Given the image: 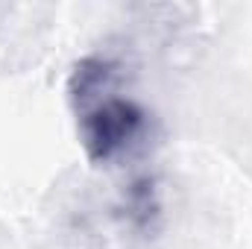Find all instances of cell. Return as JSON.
<instances>
[{"mask_svg":"<svg viewBox=\"0 0 252 249\" xmlns=\"http://www.w3.org/2000/svg\"><path fill=\"white\" fill-rule=\"evenodd\" d=\"M124 211H126V220L141 232H153L158 226L161 196H158V185H156L153 176H141V179L129 182L124 193Z\"/></svg>","mask_w":252,"mask_h":249,"instance_id":"obj_3","label":"cell"},{"mask_svg":"<svg viewBox=\"0 0 252 249\" xmlns=\"http://www.w3.org/2000/svg\"><path fill=\"white\" fill-rule=\"evenodd\" d=\"M76 115H79V124H76L79 144L88 161L94 164H109L126 156L150 129L147 109L124 94L106 97Z\"/></svg>","mask_w":252,"mask_h":249,"instance_id":"obj_1","label":"cell"},{"mask_svg":"<svg viewBox=\"0 0 252 249\" xmlns=\"http://www.w3.org/2000/svg\"><path fill=\"white\" fill-rule=\"evenodd\" d=\"M121 82H124V64L106 53H91L73 64L67 76V97L73 109L82 112L106 97H115Z\"/></svg>","mask_w":252,"mask_h":249,"instance_id":"obj_2","label":"cell"}]
</instances>
